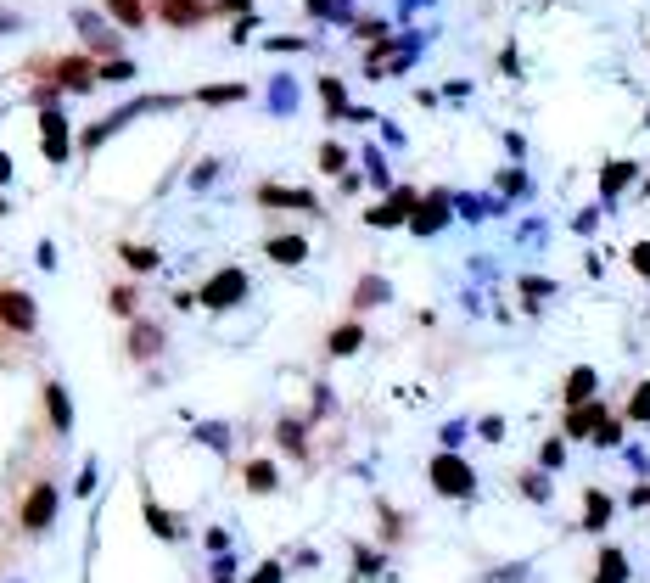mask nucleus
<instances>
[{"label":"nucleus","instance_id":"8","mask_svg":"<svg viewBox=\"0 0 650 583\" xmlns=\"http://www.w3.org/2000/svg\"><path fill=\"white\" fill-rule=\"evenodd\" d=\"M415 208H421V197H415L410 185H398V191L382 202V208H365V225H404Z\"/></svg>","mask_w":650,"mask_h":583},{"label":"nucleus","instance_id":"15","mask_svg":"<svg viewBox=\"0 0 650 583\" xmlns=\"http://www.w3.org/2000/svg\"><path fill=\"white\" fill-rule=\"evenodd\" d=\"M241 483H247V494H275V483H281V471H275V460H247V471H241Z\"/></svg>","mask_w":650,"mask_h":583},{"label":"nucleus","instance_id":"22","mask_svg":"<svg viewBox=\"0 0 650 583\" xmlns=\"http://www.w3.org/2000/svg\"><path fill=\"white\" fill-rule=\"evenodd\" d=\"M197 101L202 107H230V101H247V85H208L197 90Z\"/></svg>","mask_w":650,"mask_h":583},{"label":"nucleus","instance_id":"21","mask_svg":"<svg viewBox=\"0 0 650 583\" xmlns=\"http://www.w3.org/2000/svg\"><path fill=\"white\" fill-rule=\"evenodd\" d=\"M583 511H589V516H583V527H594V533H600V527L611 522V499L600 494V488H589V494H583Z\"/></svg>","mask_w":650,"mask_h":583},{"label":"nucleus","instance_id":"18","mask_svg":"<svg viewBox=\"0 0 650 583\" xmlns=\"http://www.w3.org/2000/svg\"><path fill=\"white\" fill-rule=\"evenodd\" d=\"M118 258H124L135 275H152L157 264H163V253H157V247H141V242H118Z\"/></svg>","mask_w":650,"mask_h":583},{"label":"nucleus","instance_id":"6","mask_svg":"<svg viewBox=\"0 0 650 583\" xmlns=\"http://www.w3.org/2000/svg\"><path fill=\"white\" fill-rule=\"evenodd\" d=\"M253 202H258V208H297V214H320V197H314V191H303V185H275V180H264Z\"/></svg>","mask_w":650,"mask_h":583},{"label":"nucleus","instance_id":"23","mask_svg":"<svg viewBox=\"0 0 650 583\" xmlns=\"http://www.w3.org/2000/svg\"><path fill=\"white\" fill-rule=\"evenodd\" d=\"M146 527H152L157 539H180V527H174V516L157 505V499H146Z\"/></svg>","mask_w":650,"mask_h":583},{"label":"nucleus","instance_id":"17","mask_svg":"<svg viewBox=\"0 0 650 583\" xmlns=\"http://www.w3.org/2000/svg\"><path fill=\"white\" fill-rule=\"evenodd\" d=\"M118 29H146V0H101Z\"/></svg>","mask_w":650,"mask_h":583},{"label":"nucleus","instance_id":"19","mask_svg":"<svg viewBox=\"0 0 650 583\" xmlns=\"http://www.w3.org/2000/svg\"><path fill=\"white\" fill-rule=\"evenodd\" d=\"M387 292H393V286H387L382 275H359V286H354V309H376V303H387Z\"/></svg>","mask_w":650,"mask_h":583},{"label":"nucleus","instance_id":"20","mask_svg":"<svg viewBox=\"0 0 650 583\" xmlns=\"http://www.w3.org/2000/svg\"><path fill=\"white\" fill-rule=\"evenodd\" d=\"M107 309H113L118 320H135V314H141V292H135V286H113V292H107Z\"/></svg>","mask_w":650,"mask_h":583},{"label":"nucleus","instance_id":"14","mask_svg":"<svg viewBox=\"0 0 650 583\" xmlns=\"http://www.w3.org/2000/svg\"><path fill=\"white\" fill-rule=\"evenodd\" d=\"M594 387H600V376H594L589 365H578L572 376H566V393H561V404L572 410V404H589L594 399Z\"/></svg>","mask_w":650,"mask_h":583},{"label":"nucleus","instance_id":"32","mask_svg":"<svg viewBox=\"0 0 650 583\" xmlns=\"http://www.w3.org/2000/svg\"><path fill=\"white\" fill-rule=\"evenodd\" d=\"M443 219H449V208H415V214H410V225H415V230H438Z\"/></svg>","mask_w":650,"mask_h":583},{"label":"nucleus","instance_id":"4","mask_svg":"<svg viewBox=\"0 0 650 583\" xmlns=\"http://www.w3.org/2000/svg\"><path fill=\"white\" fill-rule=\"evenodd\" d=\"M0 326L12 331V337H34L40 331V303L23 286H0Z\"/></svg>","mask_w":650,"mask_h":583},{"label":"nucleus","instance_id":"25","mask_svg":"<svg viewBox=\"0 0 650 583\" xmlns=\"http://www.w3.org/2000/svg\"><path fill=\"white\" fill-rule=\"evenodd\" d=\"M628 421H634V427H650V382L634 387V399H628Z\"/></svg>","mask_w":650,"mask_h":583},{"label":"nucleus","instance_id":"27","mask_svg":"<svg viewBox=\"0 0 650 583\" xmlns=\"http://www.w3.org/2000/svg\"><path fill=\"white\" fill-rule=\"evenodd\" d=\"M96 79H113V85H124V79H135V62H129V57H107V62L96 68Z\"/></svg>","mask_w":650,"mask_h":583},{"label":"nucleus","instance_id":"38","mask_svg":"<svg viewBox=\"0 0 650 583\" xmlns=\"http://www.w3.org/2000/svg\"><path fill=\"white\" fill-rule=\"evenodd\" d=\"M219 583H230V578H219Z\"/></svg>","mask_w":650,"mask_h":583},{"label":"nucleus","instance_id":"16","mask_svg":"<svg viewBox=\"0 0 650 583\" xmlns=\"http://www.w3.org/2000/svg\"><path fill=\"white\" fill-rule=\"evenodd\" d=\"M600 421H606V404H572V410H566V432H572V438H589Z\"/></svg>","mask_w":650,"mask_h":583},{"label":"nucleus","instance_id":"37","mask_svg":"<svg viewBox=\"0 0 650 583\" xmlns=\"http://www.w3.org/2000/svg\"><path fill=\"white\" fill-rule=\"evenodd\" d=\"M0 214H12V202H6V197H0Z\"/></svg>","mask_w":650,"mask_h":583},{"label":"nucleus","instance_id":"35","mask_svg":"<svg viewBox=\"0 0 650 583\" xmlns=\"http://www.w3.org/2000/svg\"><path fill=\"white\" fill-rule=\"evenodd\" d=\"M253 583H281V561H264V567L253 572Z\"/></svg>","mask_w":650,"mask_h":583},{"label":"nucleus","instance_id":"34","mask_svg":"<svg viewBox=\"0 0 650 583\" xmlns=\"http://www.w3.org/2000/svg\"><path fill=\"white\" fill-rule=\"evenodd\" d=\"M628 258H634V270L650 281V242H634V253H628Z\"/></svg>","mask_w":650,"mask_h":583},{"label":"nucleus","instance_id":"1","mask_svg":"<svg viewBox=\"0 0 650 583\" xmlns=\"http://www.w3.org/2000/svg\"><path fill=\"white\" fill-rule=\"evenodd\" d=\"M247 292H253L247 270H241V264H225V270H213L208 281H202L197 303L202 309H236V303H247Z\"/></svg>","mask_w":650,"mask_h":583},{"label":"nucleus","instance_id":"11","mask_svg":"<svg viewBox=\"0 0 650 583\" xmlns=\"http://www.w3.org/2000/svg\"><path fill=\"white\" fill-rule=\"evenodd\" d=\"M157 354H163V331L135 314V320H129V359H157Z\"/></svg>","mask_w":650,"mask_h":583},{"label":"nucleus","instance_id":"36","mask_svg":"<svg viewBox=\"0 0 650 583\" xmlns=\"http://www.w3.org/2000/svg\"><path fill=\"white\" fill-rule=\"evenodd\" d=\"M0 185H12V157L0 152Z\"/></svg>","mask_w":650,"mask_h":583},{"label":"nucleus","instance_id":"24","mask_svg":"<svg viewBox=\"0 0 650 583\" xmlns=\"http://www.w3.org/2000/svg\"><path fill=\"white\" fill-rule=\"evenodd\" d=\"M594 583H628V561H622V550H606V555H600V572H594Z\"/></svg>","mask_w":650,"mask_h":583},{"label":"nucleus","instance_id":"3","mask_svg":"<svg viewBox=\"0 0 650 583\" xmlns=\"http://www.w3.org/2000/svg\"><path fill=\"white\" fill-rule=\"evenodd\" d=\"M426 471H432V488H438V494H449V499H471V494H477V471L454 455V449L432 455V466H426Z\"/></svg>","mask_w":650,"mask_h":583},{"label":"nucleus","instance_id":"29","mask_svg":"<svg viewBox=\"0 0 650 583\" xmlns=\"http://www.w3.org/2000/svg\"><path fill=\"white\" fill-rule=\"evenodd\" d=\"M589 438L600 443V449H617V443H622V421H611V415H606V421H600V427H594Z\"/></svg>","mask_w":650,"mask_h":583},{"label":"nucleus","instance_id":"26","mask_svg":"<svg viewBox=\"0 0 650 583\" xmlns=\"http://www.w3.org/2000/svg\"><path fill=\"white\" fill-rule=\"evenodd\" d=\"M342 169H348V146L325 141V146H320V174H342Z\"/></svg>","mask_w":650,"mask_h":583},{"label":"nucleus","instance_id":"9","mask_svg":"<svg viewBox=\"0 0 650 583\" xmlns=\"http://www.w3.org/2000/svg\"><path fill=\"white\" fill-rule=\"evenodd\" d=\"M157 6V17L169 23V29H197V23H208V0H152Z\"/></svg>","mask_w":650,"mask_h":583},{"label":"nucleus","instance_id":"33","mask_svg":"<svg viewBox=\"0 0 650 583\" xmlns=\"http://www.w3.org/2000/svg\"><path fill=\"white\" fill-rule=\"evenodd\" d=\"M538 460H544V471H561V466H566V443L550 438L544 449H538Z\"/></svg>","mask_w":650,"mask_h":583},{"label":"nucleus","instance_id":"2","mask_svg":"<svg viewBox=\"0 0 650 583\" xmlns=\"http://www.w3.org/2000/svg\"><path fill=\"white\" fill-rule=\"evenodd\" d=\"M34 73H45L57 90H68V96H85V90H96V62L90 57H57V62H34Z\"/></svg>","mask_w":650,"mask_h":583},{"label":"nucleus","instance_id":"7","mask_svg":"<svg viewBox=\"0 0 650 583\" xmlns=\"http://www.w3.org/2000/svg\"><path fill=\"white\" fill-rule=\"evenodd\" d=\"M40 146H45V163H68V157H73L68 118H62L57 107H45V113H40Z\"/></svg>","mask_w":650,"mask_h":583},{"label":"nucleus","instance_id":"31","mask_svg":"<svg viewBox=\"0 0 650 583\" xmlns=\"http://www.w3.org/2000/svg\"><path fill=\"white\" fill-rule=\"evenodd\" d=\"M628 180H634V169H628V163H611V169L600 174V185H606V197H611V191H622Z\"/></svg>","mask_w":650,"mask_h":583},{"label":"nucleus","instance_id":"5","mask_svg":"<svg viewBox=\"0 0 650 583\" xmlns=\"http://www.w3.org/2000/svg\"><path fill=\"white\" fill-rule=\"evenodd\" d=\"M57 505H62V494H57V483L51 477H40V483L23 494V511H17V522H23V533H45V527L57 522Z\"/></svg>","mask_w":650,"mask_h":583},{"label":"nucleus","instance_id":"10","mask_svg":"<svg viewBox=\"0 0 650 583\" xmlns=\"http://www.w3.org/2000/svg\"><path fill=\"white\" fill-rule=\"evenodd\" d=\"M45 415H51V432H57V438L73 432V399H68L62 382H45Z\"/></svg>","mask_w":650,"mask_h":583},{"label":"nucleus","instance_id":"28","mask_svg":"<svg viewBox=\"0 0 650 583\" xmlns=\"http://www.w3.org/2000/svg\"><path fill=\"white\" fill-rule=\"evenodd\" d=\"M320 96H325V107H331V118H348V96H342L337 79H320Z\"/></svg>","mask_w":650,"mask_h":583},{"label":"nucleus","instance_id":"30","mask_svg":"<svg viewBox=\"0 0 650 583\" xmlns=\"http://www.w3.org/2000/svg\"><path fill=\"white\" fill-rule=\"evenodd\" d=\"M275 438H281V449L303 455V421H281V432H275Z\"/></svg>","mask_w":650,"mask_h":583},{"label":"nucleus","instance_id":"13","mask_svg":"<svg viewBox=\"0 0 650 583\" xmlns=\"http://www.w3.org/2000/svg\"><path fill=\"white\" fill-rule=\"evenodd\" d=\"M359 348H365V326H359V320H342V326L325 337V354L331 359H348V354H359Z\"/></svg>","mask_w":650,"mask_h":583},{"label":"nucleus","instance_id":"12","mask_svg":"<svg viewBox=\"0 0 650 583\" xmlns=\"http://www.w3.org/2000/svg\"><path fill=\"white\" fill-rule=\"evenodd\" d=\"M264 253H269V264H303V258H309V236H297V230H286V236H269Z\"/></svg>","mask_w":650,"mask_h":583}]
</instances>
